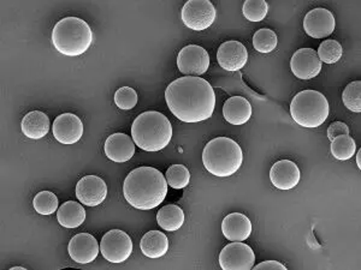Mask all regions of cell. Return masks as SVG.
<instances>
[{
	"label": "cell",
	"instance_id": "7402d4cb",
	"mask_svg": "<svg viewBox=\"0 0 361 270\" xmlns=\"http://www.w3.org/2000/svg\"><path fill=\"white\" fill-rule=\"evenodd\" d=\"M140 248L146 257L156 259L168 252L169 239L163 232L149 231L141 239Z\"/></svg>",
	"mask_w": 361,
	"mask_h": 270
},
{
	"label": "cell",
	"instance_id": "1f68e13d",
	"mask_svg": "<svg viewBox=\"0 0 361 270\" xmlns=\"http://www.w3.org/2000/svg\"><path fill=\"white\" fill-rule=\"evenodd\" d=\"M115 103L121 110H133L137 103V94L130 86L119 88L115 94Z\"/></svg>",
	"mask_w": 361,
	"mask_h": 270
},
{
	"label": "cell",
	"instance_id": "5bb4252c",
	"mask_svg": "<svg viewBox=\"0 0 361 270\" xmlns=\"http://www.w3.org/2000/svg\"><path fill=\"white\" fill-rule=\"evenodd\" d=\"M290 69L296 78L312 79L319 75L322 62L316 51L312 49H301L293 54Z\"/></svg>",
	"mask_w": 361,
	"mask_h": 270
},
{
	"label": "cell",
	"instance_id": "ffe728a7",
	"mask_svg": "<svg viewBox=\"0 0 361 270\" xmlns=\"http://www.w3.org/2000/svg\"><path fill=\"white\" fill-rule=\"evenodd\" d=\"M223 115L226 122L233 125H243L252 117L250 101L243 96H233L226 100L223 106Z\"/></svg>",
	"mask_w": 361,
	"mask_h": 270
},
{
	"label": "cell",
	"instance_id": "277c9868",
	"mask_svg": "<svg viewBox=\"0 0 361 270\" xmlns=\"http://www.w3.org/2000/svg\"><path fill=\"white\" fill-rule=\"evenodd\" d=\"M206 169L216 176H230L238 172L243 162V149L228 137H217L206 144L202 152Z\"/></svg>",
	"mask_w": 361,
	"mask_h": 270
},
{
	"label": "cell",
	"instance_id": "8fae6325",
	"mask_svg": "<svg viewBox=\"0 0 361 270\" xmlns=\"http://www.w3.org/2000/svg\"><path fill=\"white\" fill-rule=\"evenodd\" d=\"M336 21L331 11L326 8H317L305 16L304 29L308 37L313 39H325L334 33Z\"/></svg>",
	"mask_w": 361,
	"mask_h": 270
},
{
	"label": "cell",
	"instance_id": "cb8c5ba5",
	"mask_svg": "<svg viewBox=\"0 0 361 270\" xmlns=\"http://www.w3.org/2000/svg\"><path fill=\"white\" fill-rule=\"evenodd\" d=\"M157 222L165 231L176 232L185 224V213L178 205H165L157 214Z\"/></svg>",
	"mask_w": 361,
	"mask_h": 270
},
{
	"label": "cell",
	"instance_id": "7a4b0ae2",
	"mask_svg": "<svg viewBox=\"0 0 361 270\" xmlns=\"http://www.w3.org/2000/svg\"><path fill=\"white\" fill-rule=\"evenodd\" d=\"M166 193L168 183L157 168H136L124 180V198L139 210L157 208L164 202Z\"/></svg>",
	"mask_w": 361,
	"mask_h": 270
},
{
	"label": "cell",
	"instance_id": "603a6c76",
	"mask_svg": "<svg viewBox=\"0 0 361 270\" xmlns=\"http://www.w3.org/2000/svg\"><path fill=\"white\" fill-rule=\"evenodd\" d=\"M57 219L66 229H78L86 220V210L78 202L68 201L58 209Z\"/></svg>",
	"mask_w": 361,
	"mask_h": 270
},
{
	"label": "cell",
	"instance_id": "2e32d148",
	"mask_svg": "<svg viewBox=\"0 0 361 270\" xmlns=\"http://www.w3.org/2000/svg\"><path fill=\"white\" fill-rule=\"evenodd\" d=\"M217 60L219 65L226 71H238L247 64L248 51L241 42L235 40L226 41L219 46Z\"/></svg>",
	"mask_w": 361,
	"mask_h": 270
},
{
	"label": "cell",
	"instance_id": "52a82bcc",
	"mask_svg": "<svg viewBox=\"0 0 361 270\" xmlns=\"http://www.w3.org/2000/svg\"><path fill=\"white\" fill-rule=\"evenodd\" d=\"M216 8L209 0H190L182 8L180 17L185 27L195 32H202L214 25Z\"/></svg>",
	"mask_w": 361,
	"mask_h": 270
},
{
	"label": "cell",
	"instance_id": "d4e9b609",
	"mask_svg": "<svg viewBox=\"0 0 361 270\" xmlns=\"http://www.w3.org/2000/svg\"><path fill=\"white\" fill-rule=\"evenodd\" d=\"M357 152V144L349 135L337 136L331 141V154L340 161L352 159Z\"/></svg>",
	"mask_w": 361,
	"mask_h": 270
},
{
	"label": "cell",
	"instance_id": "5b68a950",
	"mask_svg": "<svg viewBox=\"0 0 361 270\" xmlns=\"http://www.w3.org/2000/svg\"><path fill=\"white\" fill-rule=\"evenodd\" d=\"M52 42L59 53L78 57L86 53L92 45L93 32L81 18L66 17L54 25Z\"/></svg>",
	"mask_w": 361,
	"mask_h": 270
},
{
	"label": "cell",
	"instance_id": "30bf717a",
	"mask_svg": "<svg viewBox=\"0 0 361 270\" xmlns=\"http://www.w3.org/2000/svg\"><path fill=\"white\" fill-rule=\"evenodd\" d=\"M177 66L187 76H202L209 68V56L200 46L189 45L180 49L177 56Z\"/></svg>",
	"mask_w": 361,
	"mask_h": 270
},
{
	"label": "cell",
	"instance_id": "4fadbf2b",
	"mask_svg": "<svg viewBox=\"0 0 361 270\" xmlns=\"http://www.w3.org/2000/svg\"><path fill=\"white\" fill-rule=\"evenodd\" d=\"M106 196V183L100 176H83L76 185V197L78 201L87 207L102 205Z\"/></svg>",
	"mask_w": 361,
	"mask_h": 270
},
{
	"label": "cell",
	"instance_id": "7c38bea8",
	"mask_svg": "<svg viewBox=\"0 0 361 270\" xmlns=\"http://www.w3.org/2000/svg\"><path fill=\"white\" fill-rule=\"evenodd\" d=\"M54 139L59 143L70 146L78 143L85 131L82 120L73 113H64L56 118L52 127Z\"/></svg>",
	"mask_w": 361,
	"mask_h": 270
},
{
	"label": "cell",
	"instance_id": "83f0119b",
	"mask_svg": "<svg viewBox=\"0 0 361 270\" xmlns=\"http://www.w3.org/2000/svg\"><path fill=\"white\" fill-rule=\"evenodd\" d=\"M317 54L320 62H324L325 64H335L342 58L343 49L340 42H337L336 40H325L320 44Z\"/></svg>",
	"mask_w": 361,
	"mask_h": 270
},
{
	"label": "cell",
	"instance_id": "4316f807",
	"mask_svg": "<svg viewBox=\"0 0 361 270\" xmlns=\"http://www.w3.org/2000/svg\"><path fill=\"white\" fill-rule=\"evenodd\" d=\"M165 179L171 188L180 190L188 186L190 183V173L188 168L183 165H173L165 173Z\"/></svg>",
	"mask_w": 361,
	"mask_h": 270
},
{
	"label": "cell",
	"instance_id": "3957f363",
	"mask_svg": "<svg viewBox=\"0 0 361 270\" xmlns=\"http://www.w3.org/2000/svg\"><path fill=\"white\" fill-rule=\"evenodd\" d=\"M132 136L134 143L145 152H159L173 139V127L160 112H145L134 120Z\"/></svg>",
	"mask_w": 361,
	"mask_h": 270
},
{
	"label": "cell",
	"instance_id": "d590c367",
	"mask_svg": "<svg viewBox=\"0 0 361 270\" xmlns=\"http://www.w3.org/2000/svg\"><path fill=\"white\" fill-rule=\"evenodd\" d=\"M17 269L25 270V268H23V266H13V268H11V270H17Z\"/></svg>",
	"mask_w": 361,
	"mask_h": 270
},
{
	"label": "cell",
	"instance_id": "44dd1931",
	"mask_svg": "<svg viewBox=\"0 0 361 270\" xmlns=\"http://www.w3.org/2000/svg\"><path fill=\"white\" fill-rule=\"evenodd\" d=\"M22 132L30 139H40L49 131V118L44 112H29L22 120Z\"/></svg>",
	"mask_w": 361,
	"mask_h": 270
},
{
	"label": "cell",
	"instance_id": "e0dca14e",
	"mask_svg": "<svg viewBox=\"0 0 361 270\" xmlns=\"http://www.w3.org/2000/svg\"><path fill=\"white\" fill-rule=\"evenodd\" d=\"M104 152L114 162L123 164L132 159L135 154V143L132 137L126 134H114L107 137Z\"/></svg>",
	"mask_w": 361,
	"mask_h": 270
},
{
	"label": "cell",
	"instance_id": "6da1fadb",
	"mask_svg": "<svg viewBox=\"0 0 361 270\" xmlns=\"http://www.w3.org/2000/svg\"><path fill=\"white\" fill-rule=\"evenodd\" d=\"M169 110L185 123H200L211 118L216 107L214 88L206 79L185 76L170 83L165 90Z\"/></svg>",
	"mask_w": 361,
	"mask_h": 270
},
{
	"label": "cell",
	"instance_id": "d6a6232c",
	"mask_svg": "<svg viewBox=\"0 0 361 270\" xmlns=\"http://www.w3.org/2000/svg\"><path fill=\"white\" fill-rule=\"evenodd\" d=\"M349 135V127L342 122H335L328 129V139L333 141L337 136Z\"/></svg>",
	"mask_w": 361,
	"mask_h": 270
},
{
	"label": "cell",
	"instance_id": "9c48e42d",
	"mask_svg": "<svg viewBox=\"0 0 361 270\" xmlns=\"http://www.w3.org/2000/svg\"><path fill=\"white\" fill-rule=\"evenodd\" d=\"M255 262V252L245 243H231L219 254V266L223 270H250Z\"/></svg>",
	"mask_w": 361,
	"mask_h": 270
},
{
	"label": "cell",
	"instance_id": "8992f818",
	"mask_svg": "<svg viewBox=\"0 0 361 270\" xmlns=\"http://www.w3.org/2000/svg\"><path fill=\"white\" fill-rule=\"evenodd\" d=\"M330 113L328 100L316 90L300 91L290 103V115L302 127H318L325 123Z\"/></svg>",
	"mask_w": 361,
	"mask_h": 270
},
{
	"label": "cell",
	"instance_id": "d6986e66",
	"mask_svg": "<svg viewBox=\"0 0 361 270\" xmlns=\"http://www.w3.org/2000/svg\"><path fill=\"white\" fill-rule=\"evenodd\" d=\"M223 236L229 242H245L252 233V222L241 213H231L222 222Z\"/></svg>",
	"mask_w": 361,
	"mask_h": 270
},
{
	"label": "cell",
	"instance_id": "ac0fdd59",
	"mask_svg": "<svg viewBox=\"0 0 361 270\" xmlns=\"http://www.w3.org/2000/svg\"><path fill=\"white\" fill-rule=\"evenodd\" d=\"M300 178L299 167L289 160H281L271 168V183L279 190H292L299 184Z\"/></svg>",
	"mask_w": 361,
	"mask_h": 270
},
{
	"label": "cell",
	"instance_id": "836d02e7",
	"mask_svg": "<svg viewBox=\"0 0 361 270\" xmlns=\"http://www.w3.org/2000/svg\"><path fill=\"white\" fill-rule=\"evenodd\" d=\"M267 269L275 270L282 269L287 270V266H283L282 263L277 262V261H265V262L260 263L258 266H255V270Z\"/></svg>",
	"mask_w": 361,
	"mask_h": 270
},
{
	"label": "cell",
	"instance_id": "484cf974",
	"mask_svg": "<svg viewBox=\"0 0 361 270\" xmlns=\"http://www.w3.org/2000/svg\"><path fill=\"white\" fill-rule=\"evenodd\" d=\"M279 37L271 29H259L253 37V46L260 53H271L277 47Z\"/></svg>",
	"mask_w": 361,
	"mask_h": 270
},
{
	"label": "cell",
	"instance_id": "e575fe53",
	"mask_svg": "<svg viewBox=\"0 0 361 270\" xmlns=\"http://www.w3.org/2000/svg\"><path fill=\"white\" fill-rule=\"evenodd\" d=\"M360 159H361V150H357V167H359V168H361Z\"/></svg>",
	"mask_w": 361,
	"mask_h": 270
},
{
	"label": "cell",
	"instance_id": "f546056e",
	"mask_svg": "<svg viewBox=\"0 0 361 270\" xmlns=\"http://www.w3.org/2000/svg\"><path fill=\"white\" fill-rule=\"evenodd\" d=\"M243 16L250 22H262L269 13V5L264 0H248L245 1Z\"/></svg>",
	"mask_w": 361,
	"mask_h": 270
},
{
	"label": "cell",
	"instance_id": "ba28073f",
	"mask_svg": "<svg viewBox=\"0 0 361 270\" xmlns=\"http://www.w3.org/2000/svg\"><path fill=\"white\" fill-rule=\"evenodd\" d=\"M100 252L109 262L123 263L132 255V239L121 229H111L100 242Z\"/></svg>",
	"mask_w": 361,
	"mask_h": 270
},
{
	"label": "cell",
	"instance_id": "4dcf8cb0",
	"mask_svg": "<svg viewBox=\"0 0 361 270\" xmlns=\"http://www.w3.org/2000/svg\"><path fill=\"white\" fill-rule=\"evenodd\" d=\"M361 82L355 81V82L349 83L345 86V91L342 94V100L345 106L348 108L349 111L360 113L361 112Z\"/></svg>",
	"mask_w": 361,
	"mask_h": 270
},
{
	"label": "cell",
	"instance_id": "9a60e30c",
	"mask_svg": "<svg viewBox=\"0 0 361 270\" xmlns=\"http://www.w3.org/2000/svg\"><path fill=\"white\" fill-rule=\"evenodd\" d=\"M68 251L75 262L88 264L98 257L100 246L92 234L80 233L71 238Z\"/></svg>",
	"mask_w": 361,
	"mask_h": 270
},
{
	"label": "cell",
	"instance_id": "f1b7e54d",
	"mask_svg": "<svg viewBox=\"0 0 361 270\" xmlns=\"http://www.w3.org/2000/svg\"><path fill=\"white\" fill-rule=\"evenodd\" d=\"M33 205L37 213L42 215H51L57 212L58 198L51 191H42L34 197Z\"/></svg>",
	"mask_w": 361,
	"mask_h": 270
}]
</instances>
